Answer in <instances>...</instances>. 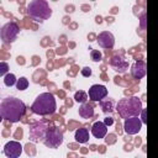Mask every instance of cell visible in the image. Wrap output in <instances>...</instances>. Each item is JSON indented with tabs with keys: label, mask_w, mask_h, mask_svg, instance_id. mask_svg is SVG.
I'll return each mask as SVG.
<instances>
[{
	"label": "cell",
	"mask_w": 158,
	"mask_h": 158,
	"mask_svg": "<svg viewBox=\"0 0 158 158\" xmlns=\"http://www.w3.org/2000/svg\"><path fill=\"white\" fill-rule=\"evenodd\" d=\"M4 83H5V85H7V86L14 85V84L16 83V78H15V75H14V74H6L5 78H4Z\"/></svg>",
	"instance_id": "ac0fdd59"
},
{
	"label": "cell",
	"mask_w": 158,
	"mask_h": 158,
	"mask_svg": "<svg viewBox=\"0 0 158 158\" xmlns=\"http://www.w3.org/2000/svg\"><path fill=\"white\" fill-rule=\"evenodd\" d=\"M81 74H83L84 77H90V75H91V69H90L89 67H85V68L81 69Z\"/></svg>",
	"instance_id": "603a6c76"
},
{
	"label": "cell",
	"mask_w": 158,
	"mask_h": 158,
	"mask_svg": "<svg viewBox=\"0 0 158 158\" xmlns=\"http://www.w3.org/2000/svg\"><path fill=\"white\" fill-rule=\"evenodd\" d=\"M100 106H101V109H102V111L104 112H111L112 111V101L110 100H107V101H101L100 102Z\"/></svg>",
	"instance_id": "e0dca14e"
},
{
	"label": "cell",
	"mask_w": 158,
	"mask_h": 158,
	"mask_svg": "<svg viewBox=\"0 0 158 158\" xmlns=\"http://www.w3.org/2000/svg\"><path fill=\"white\" fill-rule=\"evenodd\" d=\"M74 99L78 102H85L88 100V96H86V94L84 91H77L75 95H74Z\"/></svg>",
	"instance_id": "d6986e66"
},
{
	"label": "cell",
	"mask_w": 158,
	"mask_h": 158,
	"mask_svg": "<svg viewBox=\"0 0 158 158\" xmlns=\"http://www.w3.org/2000/svg\"><path fill=\"white\" fill-rule=\"evenodd\" d=\"M56 99L51 93H42L40 94L36 100L33 101L31 109L32 112L37 114V115H51L56 111Z\"/></svg>",
	"instance_id": "7a4b0ae2"
},
{
	"label": "cell",
	"mask_w": 158,
	"mask_h": 158,
	"mask_svg": "<svg viewBox=\"0 0 158 158\" xmlns=\"http://www.w3.org/2000/svg\"><path fill=\"white\" fill-rule=\"evenodd\" d=\"M27 12L36 21L47 20L52 15V10L46 0H32L27 6Z\"/></svg>",
	"instance_id": "277c9868"
},
{
	"label": "cell",
	"mask_w": 158,
	"mask_h": 158,
	"mask_svg": "<svg viewBox=\"0 0 158 158\" xmlns=\"http://www.w3.org/2000/svg\"><path fill=\"white\" fill-rule=\"evenodd\" d=\"M17 63H19V64H23V63H25L23 57H17Z\"/></svg>",
	"instance_id": "4316f807"
},
{
	"label": "cell",
	"mask_w": 158,
	"mask_h": 158,
	"mask_svg": "<svg viewBox=\"0 0 158 158\" xmlns=\"http://www.w3.org/2000/svg\"><path fill=\"white\" fill-rule=\"evenodd\" d=\"M79 115L83 117V118H90L93 115H94V109L91 105L89 104H83L80 107H79Z\"/></svg>",
	"instance_id": "9a60e30c"
},
{
	"label": "cell",
	"mask_w": 158,
	"mask_h": 158,
	"mask_svg": "<svg viewBox=\"0 0 158 158\" xmlns=\"http://www.w3.org/2000/svg\"><path fill=\"white\" fill-rule=\"evenodd\" d=\"M131 73H132V75H133L136 79H141V78L146 74V64H144V62H143V60L136 62V63L132 65Z\"/></svg>",
	"instance_id": "4fadbf2b"
},
{
	"label": "cell",
	"mask_w": 158,
	"mask_h": 158,
	"mask_svg": "<svg viewBox=\"0 0 158 158\" xmlns=\"http://www.w3.org/2000/svg\"><path fill=\"white\" fill-rule=\"evenodd\" d=\"M107 95V89L104 85L94 84L89 89V98L93 101H101Z\"/></svg>",
	"instance_id": "30bf717a"
},
{
	"label": "cell",
	"mask_w": 158,
	"mask_h": 158,
	"mask_svg": "<svg viewBox=\"0 0 158 158\" xmlns=\"http://www.w3.org/2000/svg\"><path fill=\"white\" fill-rule=\"evenodd\" d=\"M90 149H91V151H95V149H96V146H94V144H93V146L90 147Z\"/></svg>",
	"instance_id": "1f68e13d"
},
{
	"label": "cell",
	"mask_w": 158,
	"mask_h": 158,
	"mask_svg": "<svg viewBox=\"0 0 158 158\" xmlns=\"http://www.w3.org/2000/svg\"><path fill=\"white\" fill-rule=\"evenodd\" d=\"M98 43H99L100 47L109 49V48H112V47H114V44H115V38H114L112 33L105 31V32H101V33L98 36Z\"/></svg>",
	"instance_id": "8fae6325"
},
{
	"label": "cell",
	"mask_w": 158,
	"mask_h": 158,
	"mask_svg": "<svg viewBox=\"0 0 158 158\" xmlns=\"http://www.w3.org/2000/svg\"><path fill=\"white\" fill-rule=\"evenodd\" d=\"M75 139L79 143H86L89 141V131L86 128H78L75 131Z\"/></svg>",
	"instance_id": "5bb4252c"
},
{
	"label": "cell",
	"mask_w": 158,
	"mask_h": 158,
	"mask_svg": "<svg viewBox=\"0 0 158 158\" xmlns=\"http://www.w3.org/2000/svg\"><path fill=\"white\" fill-rule=\"evenodd\" d=\"M68 147H70L72 149H77V144H68Z\"/></svg>",
	"instance_id": "f546056e"
},
{
	"label": "cell",
	"mask_w": 158,
	"mask_h": 158,
	"mask_svg": "<svg viewBox=\"0 0 158 158\" xmlns=\"http://www.w3.org/2000/svg\"><path fill=\"white\" fill-rule=\"evenodd\" d=\"M25 112L26 106L17 98H6L0 104V115L4 120L17 122L23 117Z\"/></svg>",
	"instance_id": "6da1fadb"
},
{
	"label": "cell",
	"mask_w": 158,
	"mask_h": 158,
	"mask_svg": "<svg viewBox=\"0 0 158 158\" xmlns=\"http://www.w3.org/2000/svg\"><path fill=\"white\" fill-rule=\"evenodd\" d=\"M90 56H91V59L94 62H100L101 60V53L99 51H96V49H93L90 52Z\"/></svg>",
	"instance_id": "ffe728a7"
},
{
	"label": "cell",
	"mask_w": 158,
	"mask_h": 158,
	"mask_svg": "<svg viewBox=\"0 0 158 158\" xmlns=\"http://www.w3.org/2000/svg\"><path fill=\"white\" fill-rule=\"evenodd\" d=\"M15 138L16 139H21L22 138V128H17L15 132Z\"/></svg>",
	"instance_id": "cb8c5ba5"
},
{
	"label": "cell",
	"mask_w": 158,
	"mask_h": 158,
	"mask_svg": "<svg viewBox=\"0 0 158 158\" xmlns=\"http://www.w3.org/2000/svg\"><path fill=\"white\" fill-rule=\"evenodd\" d=\"M4 153L9 158H17L22 153V146L17 141H10L4 147Z\"/></svg>",
	"instance_id": "9c48e42d"
},
{
	"label": "cell",
	"mask_w": 158,
	"mask_h": 158,
	"mask_svg": "<svg viewBox=\"0 0 158 158\" xmlns=\"http://www.w3.org/2000/svg\"><path fill=\"white\" fill-rule=\"evenodd\" d=\"M123 127H125L126 133H128V135H136V133L139 132V130L142 127V121L137 116H131V117H127L126 118Z\"/></svg>",
	"instance_id": "52a82bcc"
},
{
	"label": "cell",
	"mask_w": 158,
	"mask_h": 158,
	"mask_svg": "<svg viewBox=\"0 0 158 158\" xmlns=\"http://www.w3.org/2000/svg\"><path fill=\"white\" fill-rule=\"evenodd\" d=\"M73 9H74V6H65V11H68V12H72L73 11Z\"/></svg>",
	"instance_id": "83f0119b"
},
{
	"label": "cell",
	"mask_w": 158,
	"mask_h": 158,
	"mask_svg": "<svg viewBox=\"0 0 158 158\" xmlns=\"http://www.w3.org/2000/svg\"><path fill=\"white\" fill-rule=\"evenodd\" d=\"M25 151H26V153H27L28 156H35V154H36L35 146H33V144H31V143H27V144L25 146Z\"/></svg>",
	"instance_id": "44dd1931"
},
{
	"label": "cell",
	"mask_w": 158,
	"mask_h": 158,
	"mask_svg": "<svg viewBox=\"0 0 158 158\" xmlns=\"http://www.w3.org/2000/svg\"><path fill=\"white\" fill-rule=\"evenodd\" d=\"M19 31H20V28H19L17 23H15V22H7L1 28V40L5 43H11V42H14L16 40Z\"/></svg>",
	"instance_id": "8992f818"
},
{
	"label": "cell",
	"mask_w": 158,
	"mask_h": 158,
	"mask_svg": "<svg viewBox=\"0 0 158 158\" xmlns=\"http://www.w3.org/2000/svg\"><path fill=\"white\" fill-rule=\"evenodd\" d=\"M47 135V126L44 123H36L30 130V138L33 142L42 141Z\"/></svg>",
	"instance_id": "ba28073f"
},
{
	"label": "cell",
	"mask_w": 158,
	"mask_h": 158,
	"mask_svg": "<svg viewBox=\"0 0 158 158\" xmlns=\"http://www.w3.org/2000/svg\"><path fill=\"white\" fill-rule=\"evenodd\" d=\"M115 141H116V138H115V135H109L107 137H106V142L107 143H115Z\"/></svg>",
	"instance_id": "d4e9b609"
},
{
	"label": "cell",
	"mask_w": 158,
	"mask_h": 158,
	"mask_svg": "<svg viewBox=\"0 0 158 158\" xmlns=\"http://www.w3.org/2000/svg\"><path fill=\"white\" fill-rule=\"evenodd\" d=\"M99 151H100L101 153H104V152H105V146H100V147H99Z\"/></svg>",
	"instance_id": "f1b7e54d"
},
{
	"label": "cell",
	"mask_w": 158,
	"mask_h": 158,
	"mask_svg": "<svg viewBox=\"0 0 158 158\" xmlns=\"http://www.w3.org/2000/svg\"><path fill=\"white\" fill-rule=\"evenodd\" d=\"M141 111H142V105L137 98L122 99L117 104V112L123 118H127L131 116H138Z\"/></svg>",
	"instance_id": "3957f363"
},
{
	"label": "cell",
	"mask_w": 158,
	"mask_h": 158,
	"mask_svg": "<svg viewBox=\"0 0 158 158\" xmlns=\"http://www.w3.org/2000/svg\"><path fill=\"white\" fill-rule=\"evenodd\" d=\"M101 21H102V20H101V17H100V16H96V22H98V23H100Z\"/></svg>",
	"instance_id": "4dcf8cb0"
},
{
	"label": "cell",
	"mask_w": 158,
	"mask_h": 158,
	"mask_svg": "<svg viewBox=\"0 0 158 158\" xmlns=\"http://www.w3.org/2000/svg\"><path fill=\"white\" fill-rule=\"evenodd\" d=\"M91 133L95 138H104L107 133V125L105 122H95L91 127Z\"/></svg>",
	"instance_id": "7c38bea8"
},
{
	"label": "cell",
	"mask_w": 158,
	"mask_h": 158,
	"mask_svg": "<svg viewBox=\"0 0 158 158\" xmlns=\"http://www.w3.org/2000/svg\"><path fill=\"white\" fill-rule=\"evenodd\" d=\"M7 68H9L7 63L1 62V70H0V75H5V73L7 72Z\"/></svg>",
	"instance_id": "7402d4cb"
},
{
	"label": "cell",
	"mask_w": 158,
	"mask_h": 158,
	"mask_svg": "<svg viewBox=\"0 0 158 158\" xmlns=\"http://www.w3.org/2000/svg\"><path fill=\"white\" fill-rule=\"evenodd\" d=\"M112 122H114L112 117H106V118H105V123H106V125L110 126V125H112Z\"/></svg>",
	"instance_id": "484cf974"
},
{
	"label": "cell",
	"mask_w": 158,
	"mask_h": 158,
	"mask_svg": "<svg viewBox=\"0 0 158 158\" xmlns=\"http://www.w3.org/2000/svg\"><path fill=\"white\" fill-rule=\"evenodd\" d=\"M63 142V135L57 127H51L47 130V135L44 137V144L49 148H57Z\"/></svg>",
	"instance_id": "5b68a950"
},
{
	"label": "cell",
	"mask_w": 158,
	"mask_h": 158,
	"mask_svg": "<svg viewBox=\"0 0 158 158\" xmlns=\"http://www.w3.org/2000/svg\"><path fill=\"white\" fill-rule=\"evenodd\" d=\"M16 86H17L19 90H25V89H27V86H28V80H27V78L21 77L20 79H17Z\"/></svg>",
	"instance_id": "2e32d148"
}]
</instances>
